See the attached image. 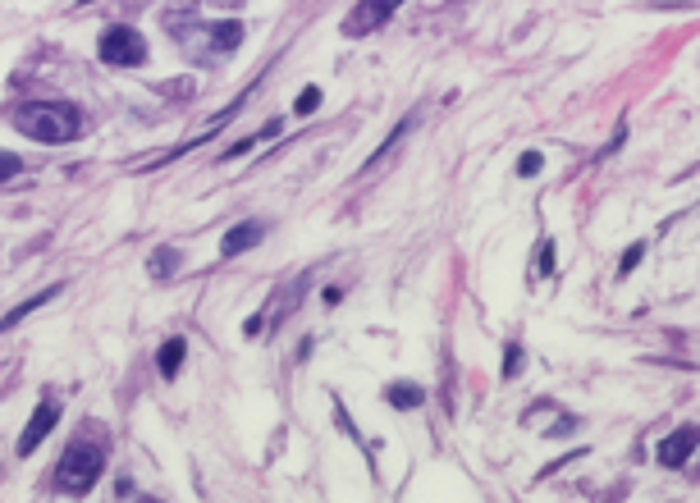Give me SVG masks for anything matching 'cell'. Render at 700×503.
<instances>
[{"instance_id":"d6986e66","label":"cell","mask_w":700,"mask_h":503,"mask_svg":"<svg viewBox=\"0 0 700 503\" xmlns=\"http://www.w3.org/2000/svg\"><path fill=\"white\" fill-rule=\"evenodd\" d=\"M517 366H522V348H508V362H504V375H517Z\"/></svg>"},{"instance_id":"ba28073f","label":"cell","mask_w":700,"mask_h":503,"mask_svg":"<svg viewBox=\"0 0 700 503\" xmlns=\"http://www.w3.org/2000/svg\"><path fill=\"white\" fill-rule=\"evenodd\" d=\"M51 298H60V284H55V289H46V293H37V298H28V302H23V307H14L10 316H0V334H5V330H14V325H19L23 316H28V311L46 307V302H51Z\"/></svg>"},{"instance_id":"9c48e42d","label":"cell","mask_w":700,"mask_h":503,"mask_svg":"<svg viewBox=\"0 0 700 503\" xmlns=\"http://www.w3.org/2000/svg\"><path fill=\"white\" fill-rule=\"evenodd\" d=\"M206 42L216 46V51H234L243 42V28L238 23H216V28H206Z\"/></svg>"},{"instance_id":"ac0fdd59","label":"cell","mask_w":700,"mask_h":503,"mask_svg":"<svg viewBox=\"0 0 700 503\" xmlns=\"http://www.w3.org/2000/svg\"><path fill=\"white\" fill-rule=\"evenodd\" d=\"M550 270H554V247L545 243L540 247V275H550Z\"/></svg>"},{"instance_id":"8fae6325","label":"cell","mask_w":700,"mask_h":503,"mask_svg":"<svg viewBox=\"0 0 700 503\" xmlns=\"http://www.w3.org/2000/svg\"><path fill=\"white\" fill-rule=\"evenodd\" d=\"M179 362H184V339H170L161 348V375H174V371H179Z\"/></svg>"},{"instance_id":"277c9868","label":"cell","mask_w":700,"mask_h":503,"mask_svg":"<svg viewBox=\"0 0 700 503\" xmlns=\"http://www.w3.org/2000/svg\"><path fill=\"white\" fill-rule=\"evenodd\" d=\"M403 0H357V10L344 19V33L348 37H367V33H376L380 23L389 19V14L399 10Z\"/></svg>"},{"instance_id":"5bb4252c","label":"cell","mask_w":700,"mask_h":503,"mask_svg":"<svg viewBox=\"0 0 700 503\" xmlns=\"http://www.w3.org/2000/svg\"><path fill=\"white\" fill-rule=\"evenodd\" d=\"M174 270V252L165 247V252H151V275H170Z\"/></svg>"},{"instance_id":"52a82bcc","label":"cell","mask_w":700,"mask_h":503,"mask_svg":"<svg viewBox=\"0 0 700 503\" xmlns=\"http://www.w3.org/2000/svg\"><path fill=\"white\" fill-rule=\"evenodd\" d=\"M691 444H696V430L682 426L678 435H668L664 444H659V462H664V467H682V462L691 458Z\"/></svg>"},{"instance_id":"2e32d148","label":"cell","mask_w":700,"mask_h":503,"mask_svg":"<svg viewBox=\"0 0 700 503\" xmlns=\"http://www.w3.org/2000/svg\"><path fill=\"white\" fill-rule=\"evenodd\" d=\"M517 174H540V151H527V156L517 161Z\"/></svg>"},{"instance_id":"7a4b0ae2","label":"cell","mask_w":700,"mask_h":503,"mask_svg":"<svg viewBox=\"0 0 700 503\" xmlns=\"http://www.w3.org/2000/svg\"><path fill=\"white\" fill-rule=\"evenodd\" d=\"M101 467H106V449H101L97 439H83L78 435L74 444L65 449V458H60V467H55V485L65 494H83L97 485Z\"/></svg>"},{"instance_id":"7c38bea8","label":"cell","mask_w":700,"mask_h":503,"mask_svg":"<svg viewBox=\"0 0 700 503\" xmlns=\"http://www.w3.org/2000/svg\"><path fill=\"white\" fill-rule=\"evenodd\" d=\"M412 119H417V115H408V119H403V124H399V129L389 133V142H380V147H376V156H371V161H367V170H371V165H376V161H385L389 151L399 147V142H403V133H408V129H412Z\"/></svg>"},{"instance_id":"e0dca14e","label":"cell","mask_w":700,"mask_h":503,"mask_svg":"<svg viewBox=\"0 0 700 503\" xmlns=\"http://www.w3.org/2000/svg\"><path fill=\"white\" fill-rule=\"evenodd\" d=\"M636 261H641V243H636V247H627V257H623V275H632V270H636Z\"/></svg>"},{"instance_id":"8992f818","label":"cell","mask_w":700,"mask_h":503,"mask_svg":"<svg viewBox=\"0 0 700 503\" xmlns=\"http://www.w3.org/2000/svg\"><path fill=\"white\" fill-rule=\"evenodd\" d=\"M261 238H266V225L261 220H248V225H238L225 234V243H220V252L225 257H238V252H248V247H257Z\"/></svg>"},{"instance_id":"5b68a950","label":"cell","mask_w":700,"mask_h":503,"mask_svg":"<svg viewBox=\"0 0 700 503\" xmlns=\"http://www.w3.org/2000/svg\"><path fill=\"white\" fill-rule=\"evenodd\" d=\"M55 421H60V403H55V398H42V403H37V412H33V421H28V426H23V435H19V453H23V458H28V453H33L37 444L51 435Z\"/></svg>"},{"instance_id":"6da1fadb","label":"cell","mask_w":700,"mask_h":503,"mask_svg":"<svg viewBox=\"0 0 700 503\" xmlns=\"http://www.w3.org/2000/svg\"><path fill=\"white\" fill-rule=\"evenodd\" d=\"M14 129L33 142L60 147V142H74L78 133H83V115H78L74 106H60V101H37V106H23L19 115H14Z\"/></svg>"},{"instance_id":"4fadbf2b","label":"cell","mask_w":700,"mask_h":503,"mask_svg":"<svg viewBox=\"0 0 700 503\" xmlns=\"http://www.w3.org/2000/svg\"><path fill=\"white\" fill-rule=\"evenodd\" d=\"M316 106H321V92H316V87H307V92H302V97L293 101V110H298V115H312Z\"/></svg>"},{"instance_id":"3957f363","label":"cell","mask_w":700,"mask_h":503,"mask_svg":"<svg viewBox=\"0 0 700 503\" xmlns=\"http://www.w3.org/2000/svg\"><path fill=\"white\" fill-rule=\"evenodd\" d=\"M101 60L115 69H138L142 60H147V42H142L138 28H124V23H115V28H106L101 33Z\"/></svg>"},{"instance_id":"9a60e30c","label":"cell","mask_w":700,"mask_h":503,"mask_svg":"<svg viewBox=\"0 0 700 503\" xmlns=\"http://www.w3.org/2000/svg\"><path fill=\"white\" fill-rule=\"evenodd\" d=\"M14 174H19V156L0 151V179H14Z\"/></svg>"},{"instance_id":"30bf717a","label":"cell","mask_w":700,"mask_h":503,"mask_svg":"<svg viewBox=\"0 0 700 503\" xmlns=\"http://www.w3.org/2000/svg\"><path fill=\"white\" fill-rule=\"evenodd\" d=\"M389 403L408 412V407H421V403H426V394H421L417 385H389Z\"/></svg>"}]
</instances>
